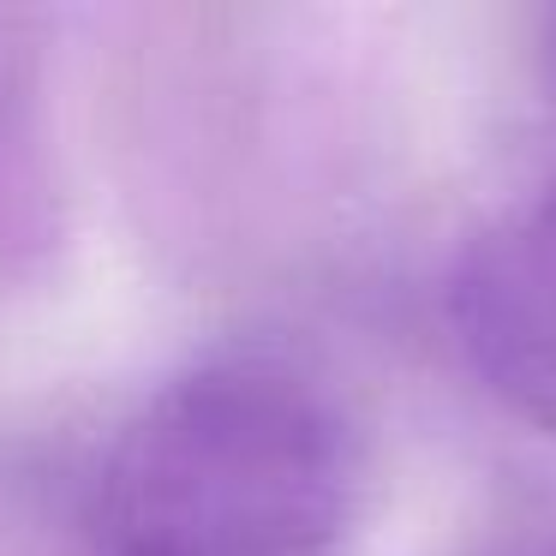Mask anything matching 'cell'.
<instances>
[{
	"label": "cell",
	"mask_w": 556,
	"mask_h": 556,
	"mask_svg": "<svg viewBox=\"0 0 556 556\" xmlns=\"http://www.w3.org/2000/svg\"><path fill=\"white\" fill-rule=\"evenodd\" d=\"M359 437L312 371L264 353L186 365L114 431L90 484L97 556H341Z\"/></svg>",
	"instance_id": "cell-1"
},
{
	"label": "cell",
	"mask_w": 556,
	"mask_h": 556,
	"mask_svg": "<svg viewBox=\"0 0 556 556\" xmlns=\"http://www.w3.org/2000/svg\"><path fill=\"white\" fill-rule=\"evenodd\" d=\"M448 324L496 401L556 437V174L467 240L448 276Z\"/></svg>",
	"instance_id": "cell-2"
},
{
	"label": "cell",
	"mask_w": 556,
	"mask_h": 556,
	"mask_svg": "<svg viewBox=\"0 0 556 556\" xmlns=\"http://www.w3.org/2000/svg\"><path fill=\"white\" fill-rule=\"evenodd\" d=\"M54 233H61V216H54V180L42 162L37 109L13 73H0V269L42 257Z\"/></svg>",
	"instance_id": "cell-3"
},
{
	"label": "cell",
	"mask_w": 556,
	"mask_h": 556,
	"mask_svg": "<svg viewBox=\"0 0 556 556\" xmlns=\"http://www.w3.org/2000/svg\"><path fill=\"white\" fill-rule=\"evenodd\" d=\"M544 66H551V85H556V13L544 18Z\"/></svg>",
	"instance_id": "cell-4"
},
{
	"label": "cell",
	"mask_w": 556,
	"mask_h": 556,
	"mask_svg": "<svg viewBox=\"0 0 556 556\" xmlns=\"http://www.w3.org/2000/svg\"><path fill=\"white\" fill-rule=\"evenodd\" d=\"M532 556H556V544H539V551H532Z\"/></svg>",
	"instance_id": "cell-5"
}]
</instances>
